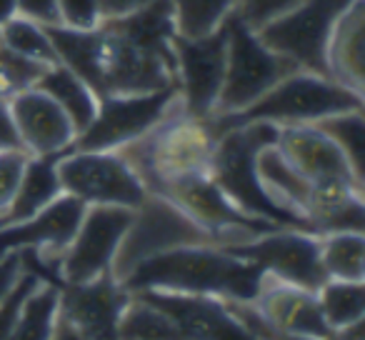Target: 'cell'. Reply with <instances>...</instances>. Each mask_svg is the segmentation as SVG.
Segmentation results:
<instances>
[{
    "instance_id": "6da1fadb",
    "label": "cell",
    "mask_w": 365,
    "mask_h": 340,
    "mask_svg": "<svg viewBox=\"0 0 365 340\" xmlns=\"http://www.w3.org/2000/svg\"><path fill=\"white\" fill-rule=\"evenodd\" d=\"M58 61L88 83L98 98L153 93L175 83V16L170 0L145 6L118 18H103L96 28H48Z\"/></svg>"
},
{
    "instance_id": "7a4b0ae2",
    "label": "cell",
    "mask_w": 365,
    "mask_h": 340,
    "mask_svg": "<svg viewBox=\"0 0 365 340\" xmlns=\"http://www.w3.org/2000/svg\"><path fill=\"white\" fill-rule=\"evenodd\" d=\"M263 270L235 258L220 245H182L143 260L120 280L125 293L163 290V293L215 295L223 300H253Z\"/></svg>"
},
{
    "instance_id": "3957f363",
    "label": "cell",
    "mask_w": 365,
    "mask_h": 340,
    "mask_svg": "<svg viewBox=\"0 0 365 340\" xmlns=\"http://www.w3.org/2000/svg\"><path fill=\"white\" fill-rule=\"evenodd\" d=\"M218 135L213 118L190 115L175 98L170 110L145 135L123 145L118 153L130 163L145 190H153L168 180L205 173Z\"/></svg>"
},
{
    "instance_id": "277c9868",
    "label": "cell",
    "mask_w": 365,
    "mask_h": 340,
    "mask_svg": "<svg viewBox=\"0 0 365 340\" xmlns=\"http://www.w3.org/2000/svg\"><path fill=\"white\" fill-rule=\"evenodd\" d=\"M275 138H278V125L265 120L225 128L215 140L208 173L213 175L218 188L228 195L230 203L243 210L245 215L268 220L278 228L308 230L293 215L280 210L260 185L258 170H255V155L263 145L275 143Z\"/></svg>"
},
{
    "instance_id": "5b68a950",
    "label": "cell",
    "mask_w": 365,
    "mask_h": 340,
    "mask_svg": "<svg viewBox=\"0 0 365 340\" xmlns=\"http://www.w3.org/2000/svg\"><path fill=\"white\" fill-rule=\"evenodd\" d=\"M365 96L335 83L328 76L310 71H295L285 76L260 96L250 108L238 115H213L215 128L225 130L240 123L265 120L273 125H298V123H318L328 115L345 110H363Z\"/></svg>"
},
{
    "instance_id": "8992f818",
    "label": "cell",
    "mask_w": 365,
    "mask_h": 340,
    "mask_svg": "<svg viewBox=\"0 0 365 340\" xmlns=\"http://www.w3.org/2000/svg\"><path fill=\"white\" fill-rule=\"evenodd\" d=\"M225 28H228L225 78L213 115H238L260 96H265L275 83L300 68L285 56L270 51L258 38V33L245 26L238 13H230L225 18Z\"/></svg>"
},
{
    "instance_id": "52a82bcc",
    "label": "cell",
    "mask_w": 365,
    "mask_h": 340,
    "mask_svg": "<svg viewBox=\"0 0 365 340\" xmlns=\"http://www.w3.org/2000/svg\"><path fill=\"white\" fill-rule=\"evenodd\" d=\"M182 245H218V240L170 200L148 193L145 200L133 210L130 225L118 243L110 260V275L120 283L143 260Z\"/></svg>"
},
{
    "instance_id": "ba28073f",
    "label": "cell",
    "mask_w": 365,
    "mask_h": 340,
    "mask_svg": "<svg viewBox=\"0 0 365 340\" xmlns=\"http://www.w3.org/2000/svg\"><path fill=\"white\" fill-rule=\"evenodd\" d=\"M148 193H158L165 200H170L173 205H178L190 220H195L200 228L208 230L218 240L220 248L248 243V240L258 238L260 233L278 228L268 220L245 215L240 208H235L208 170L168 180V183H160Z\"/></svg>"
},
{
    "instance_id": "9c48e42d",
    "label": "cell",
    "mask_w": 365,
    "mask_h": 340,
    "mask_svg": "<svg viewBox=\"0 0 365 340\" xmlns=\"http://www.w3.org/2000/svg\"><path fill=\"white\" fill-rule=\"evenodd\" d=\"M63 193L86 205H123L135 210L148 190L118 150H66L58 158Z\"/></svg>"
},
{
    "instance_id": "30bf717a",
    "label": "cell",
    "mask_w": 365,
    "mask_h": 340,
    "mask_svg": "<svg viewBox=\"0 0 365 340\" xmlns=\"http://www.w3.org/2000/svg\"><path fill=\"white\" fill-rule=\"evenodd\" d=\"M350 3L353 0H300L295 8L255 33L270 51L293 61L300 71L328 76L325 46Z\"/></svg>"
},
{
    "instance_id": "8fae6325",
    "label": "cell",
    "mask_w": 365,
    "mask_h": 340,
    "mask_svg": "<svg viewBox=\"0 0 365 340\" xmlns=\"http://www.w3.org/2000/svg\"><path fill=\"white\" fill-rule=\"evenodd\" d=\"M178 98V86L135 96L98 98L93 123L73 140L71 150H120L145 135Z\"/></svg>"
},
{
    "instance_id": "7c38bea8",
    "label": "cell",
    "mask_w": 365,
    "mask_h": 340,
    "mask_svg": "<svg viewBox=\"0 0 365 340\" xmlns=\"http://www.w3.org/2000/svg\"><path fill=\"white\" fill-rule=\"evenodd\" d=\"M228 253L258 265L263 273L283 283L318 293L325 283L320 265V235L300 228H275L240 245H228Z\"/></svg>"
},
{
    "instance_id": "4fadbf2b",
    "label": "cell",
    "mask_w": 365,
    "mask_h": 340,
    "mask_svg": "<svg viewBox=\"0 0 365 340\" xmlns=\"http://www.w3.org/2000/svg\"><path fill=\"white\" fill-rule=\"evenodd\" d=\"M225 56H228L225 23L203 38H182L175 33L173 58H175L178 101L190 115L210 118L215 113L225 78Z\"/></svg>"
},
{
    "instance_id": "5bb4252c",
    "label": "cell",
    "mask_w": 365,
    "mask_h": 340,
    "mask_svg": "<svg viewBox=\"0 0 365 340\" xmlns=\"http://www.w3.org/2000/svg\"><path fill=\"white\" fill-rule=\"evenodd\" d=\"M130 220L133 210L123 205H86L81 225L58 265V280L88 283L110 273V260Z\"/></svg>"
},
{
    "instance_id": "9a60e30c",
    "label": "cell",
    "mask_w": 365,
    "mask_h": 340,
    "mask_svg": "<svg viewBox=\"0 0 365 340\" xmlns=\"http://www.w3.org/2000/svg\"><path fill=\"white\" fill-rule=\"evenodd\" d=\"M145 300L163 308L185 340H260L223 298L215 295H188V293H163V290H140Z\"/></svg>"
},
{
    "instance_id": "2e32d148",
    "label": "cell",
    "mask_w": 365,
    "mask_h": 340,
    "mask_svg": "<svg viewBox=\"0 0 365 340\" xmlns=\"http://www.w3.org/2000/svg\"><path fill=\"white\" fill-rule=\"evenodd\" d=\"M275 145L283 158L308 180L310 185L323 183H353L365 188V183L353 173L348 158L338 145L313 123L278 125Z\"/></svg>"
},
{
    "instance_id": "e0dca14e",
    "label": "cell",
    "mask_w": 365,
    "mask_h": 340,
    "mask_svg": "<svg viewBox=\"0 0 365 340\" xmlns=\"http://www.w3.org/2000/svg\"><path fill=\"white\" fill-rule=\"evenodd\" d=\"M250 303L260 313V318L278 333L303 335L315 340H335V330L325 323L320 313L318 295L303 290L298 285L283 283L270 273H263L258 295Z\"/></svg>"
},
{
    "instance_id": "ac0fdd59",
    "label": "cell",
    "mask_w": 365,
    "mask_h": 340,
    "mask_svg": "<svg viewBox=\"0 0 365 340\" xmlns=\"http://www.w3.org/2000/svg\"><path fill=\"white\" fill-rule=\"evenodd\" d=\"M128 293L110 273L88 283H61L58 310L88 340H115V328Z\"/></svg>"
},
{
    "instance_id": "d6986e66",
    "label": "cell",
    "mask_w": 365,
    "mask_h": 340,
    "mask_svg": "<svg viewBox=\"0 0 365 340\" xmlns=\"http://www.w3.org/2000/svg\"><path fill=\"white\" fill-rule=\"evenodd\" d=\"M11 113L18 125L23 150L31 158L61 155L71 150L76 128L61 105L41 88H26L11 98Z\"/></svg>"
},
{
    "instance_id": "ffe728a7",
    "label": "cell",
    "mask_w": 365,
    "mask_h": 340,
    "mask_svg": "<svg viewBox=\"0 0 365 340\" xmlns=\"http://www.w3.org/2000/svg\"><path fill=\"white\" fill-rule=\"evenodd\" d=\"M328 78L365 96V0H353L325 46Z\"/></svg>"
},
{
    "instance_id": "44dd1931",
    "label": "cell",
    "mask_w": 365,
    "mask_h": 340,
    "mask_svg": "<svg viewBox=\"0 0 365 340\" xmlns=\"http://www.w3.org/2000/svg\"><path fill=\"white\" fill-rule=\"evenodd\" d=\"M305 220L318 235L365 228V188L353 183H323L310 188Z\"/></svg>"
},
{
    "instance_id": "7402d4cb",
    "label": "cell",
    "mask_w": 365,
    "mask_h": 340,
    "mask_svg": "<svg viewBox=\"0 0 365 340\" xmlns=\"http://www.w3.org/2000/svg\"><path fill=\"white\" fill-rule=\"evenodd\" d=\"M255 170H258L260 185L268 193V198L280 210L293 215L298 223H303L310 230L308 220H305V205H308L310 188L313 185L285 160L275 143H268V145H263L258 150V155H255Z\"/></svg>"
},
{
    "instance_id": "603a6c76",
    "label": "cell",
    "mask_w": 365,
    "mask_h": 340,
    "mask_svg": "<svg viewBox=\"0 0 365 340\" xmlns=\"http://www.w3.org/2000/svg\"><path fill=\"white\" fill-rule=\"evenodd\" d=\"M61 155L28 158L26 170H23V178L18 183L11 205L0 213V228L33 218L63 193L61 180H58V158Z\"/></svg>"
},
{
    "instance_id": "cb8c5ba5",
    "label": "cell",
    "mask_w": 365,
    "mask_h": 340,
    "mask_svg": "<svg viewBox=\"0 0 365 340\" xmlns=\"http://www.w3.org/2000/svg\"><path fill=\"white\" fill-rule=\"evenodd\" d=\"M36 88L48 93V96L66 110V115L71 118L73 128H76V138L81 135L93 123V118H96L98 96L88 88V83L83 81V78H78L76 73L63 66V63L48 66L46 73L41 76V81L36 83Z\"/></svg>"
},
{
    "instance_id": "d4e9b609",
    "label": "cell",
    "mask_w": 365,
    "mask_h": 340,
    "mask_svg": "<svg viewBox=\"0 0 365 340\" xmlns=\"http://www.w3.org/2000/svg\"><path fill=\"white\" fill-rule=\"evenodd\" d=\"M115 340H185L175 320L143 295L128 293L115 328Z\"/></svg>"
},
{
    "instance_id": "484cf974",
    "label": "cell",
    "mask_w": 365,
    "mask_h": 340,
    "mask_svg": "<svg viewBox=\"0 0 365 340\" xmlns=\"http://www.w3.org/2000/svg\"><path fill=\"white\" fill-rule=\"evenodd\" d=\"M320 265L325 280L365 283V235L355 230L320 235Z\"/></svg>"
},
{
    "instance_id": "4316f807",
    "label": "cell",
    "mask_w": 365,
    "mask_h": 340,
    "mask_svg": "<svg viewBox=\"0 0 365 340\" xmlns=\"http://www.w3.org/2000/svg\"><path fill=\"white\" fill-rule=\"evenodd\" d=\"M58 300H61V285L43 280L26 298L8 340H51L58 318Z\"/></svg>"
},
{
    "instance_id": "83f0119b",
    "label": "cell",
    "mask_w": 365,
    "mask_h": 340,
    "mask_svg": "<svg viewBox=\"0 0 365 340\" xmlns=\"http://www.w3.org/2000/svg\"><path fill=\"white\" fill-rule=\"evenodd\" d=\"M315 295L325 323L333 330L365 320V283L325 280Z\"/></svg>"
},
{
    "instance_id": "f1b7e54d",
    "label": "cell",
    "mask_w": 365,
    "mask_h": 340,
    "mask_svg": "<svg viewBox=\"0 0 365 340\" xmlns=\"http://www.w3.org/2000/svg\"><path fill=\"white\" fill-rule=\"evenodd\" d=\"M175 16V33L182 38H203L218 31L240 0H170Z\"/></svg>"
},
{
    "instance_id": "f546056e",
    "label": "cell",
    "mask_w": 365,
    "mask_h": 340,
    "mask_svg": "<svg viewBox=\"0 0 365 340\" xmlns=\"http://www.w3.org/2000/svg\"><path fill=\"white\" fill-rule=\"evenodd\" d=\"M348 158L353 173L365 183V115L363 110H345L313 123Z\"/></svg>"
},
{
    "instance_id": "4dcf8cb0",
    "label": "cell",
    "mask_w": 365,
    "mask_h": 340,
    "mask_svg": "<svg viewBox=\"0 0 365 340\" xmlns=\"http://www.w3.org/2000/svg\"><path fill=\"white\" fill-rule=\"evenodd\" d=\"M0 46L21 58L43 63V66L61 63L58 61L56 46H53L51 36H48V28L38 26V23L21 16H16L13 21H8L6 26L0 28Z\"/></svg>"
},
{
    "instance_id": "1f68e13d",
    "label": "cell",
    "mask_w": 365,
    "mask_h": 340,
    "mask_svg": "<svg viewBox=\"0 0 365 340\" xmlns=\"http://www.w3.org/2000/svg\"><path fill=\"white\" fill-rule=\"evenodd\" d=\"M41 283H43L41 275H38L31 265H26V260H23V273L18 275V280L6 293V298L0 300V340L11 338L13 328H16V323H18V315H21V310H23V303H26V298Z\"/></svg>"
},
{
    "instance_id": "d6a6232c",
    "label": "cell",
    "mask_w": 365,
    "mask_h": 340,
    "mask_svg": "<svg viewBox=\"0 0 365 340\" xmlns=\"http://www.w3.org/2000/svg\"><path fill=\"white\" fill-rule=\"evenodd\" d=\"M300 0H240L238 16L243 18L245 26H250L253 31L268 26L270 21L280 18L283 13H288L290 8L298 6Z\"/></svg>"
},
{
    "instance_id": "836d02e7",
    "label": "cell",
    "mask_w": 365,
    "mask_h": 340,
    "mask_svg": "<svg viewBox=\"0 0 365 340\" xmlns=\"http://www.w3.org/2000/svg\"><path fill=\"white\" fill-rule=\"evenodd\" d=\"M26 150H0V213L11 205L28 163Z\"/></svg>"
},
{
    "instance_id": "e575fe53",
    "label": "cell",
    "mask_w": 365,
    "mask_h": 340,
    "mask_svg": "<svg viewBox=\"0 0 365 340\" xmlns=\"http://www.w3.org/2000/svg\"><path fill=\"white\" fill-rule=\"evenodd\" d=\"M61 26L73 31H88L103 21L101 0H58Z\"/></svg>"
},
{
    "instance_id": "d590c367",
    "label": "cell",
    "mask_w": 365,
    "mask_h": 340,
    "mask_svg": "<svg viewBox=\"0 0 365 340\" xmlns=\"http://www.w3.org/2000/svg\"><path fill=\"white\" fill-rule=\"evenodd\" d=\"M18 16L38 23L43 28L61 26L58 0H18Z\"/></svg>"
},
{
    "instance_id": "8d00e7d4",
    "label": "cell",
    "mask_w": 365,
    "mask_h": 340,
    "mask_svg": "<svg viewBox=\"0 0 365 340\" xmlns=\"http://www.w3.org/2000/svg\"><path fill=\"white\" fill-rule=\"evenodd\" d=\"M0 150H23L18 125L13 120L11 103L0 101Z\"/></svg>"
},
{
    "instance_id": "74e56055",
    "label": "cell",
    "mask_w": 365,
    "mask_h": 340,
    "mask_svg": "<svg viewBox=\"0 0 365 340\" xmlns=\"http://www.w3.org/2000/svg\"><path fill=\"white\" fill-rule=\"evenodd\" d=\"M23 273V253L13 250L6 258H0V300L6 298V293L13 288V283L18 280V275Z\"/></svg>"
},
{
    "instance_id": "f35d334b",
    "label": "cell",
    "mask_w": 365,
    "mask_h": 340,
    "mask_svg": "<svg viewBox=\"0 0 365 340\" xmlns=\"http://www.w3.org/2000/svg\"><path fill=\"white\" fill-rule=\"evenodd\" d=\"M148 0H101V13L103 18H118L125 13L135 11V8L145 6Z\"/></svg>"
},
{
    "instance_id": "ab89813d",
    "label": "cell",
    "mask_w": 365,
    "mask_h": 340,
    "mask_svg": "<svg viewBox=\"0 0 365 340\" xmlns=\"http://www.w3.org/2000/svg\"><path fill=\"white\" fill-rule=\"evenodd\" d=\"M51 340H88V338L66 318V315H61V310H58V318H56V325H53Z\"/></svg>"
},
{
    "instance_id": "60d3db41",
    "label": "cell",
    "mask_w": 365,
    "mask_h": 340,
    "mask_svg": "<svg viewBox=\"0 0 365 340\" xmlns=\"http://www.w3.org/2000/svg\"><path fill=\"white\" fill-rule=\"evenodd\" d=\"M21 91L23 88L18 86V81L13 78V73L0 63V101H11V98Z\"/></svg>"
},
{
    "instance_id": "b9f144b4",
    "label": "cell",
    "mask_w": 365,
    "mask_h": 340,
    "mask_svg": "<svg viewBox=\"0 0 365 340\" xmlns=\"http://www.w3.org/2000/svg\"><path fill=\"white\" fill-rule=\"evenodd\" d=\"M18 16V0H0V28Z\"/></svg>"
}]
</instances>
